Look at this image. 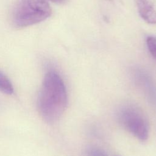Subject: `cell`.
<instances>
[{
  "label": "cell",
  "mask_w": 156,
  "mask_h": 156,
  "mask_svg": "<svg viewBox=\"0 0 156 156\" xmlns=\"http://www.w3.org/2000/svg\"><path fill=\"white\" fill-rule=\"evenodd\" d=\"M67 104L66 88L60 76L51 71L44 76L38 98V108L43 118L48 122L57 121Z\"/></svg>",
  "instance_id": "1"
},
{
  "label": "cell",
  "mask_w": 156,
  "mask_h": 156,
  "mask_svg": "<svg viewBox=\"0 0 156 156\" xmlns=\"http://www.w3.org/2000/svg\"><path fill=\"white\" fill-rule=\"evenodd\" d=\"M51 13L46 0H20L13 11L12 21L16 27L23 28L45 20Z\"/></svg>",
  "instance_id": "2"
},
{
  "label": "cell",
  "mask_w": 156,
  "mask_h": 156,
  "mask_svg": "<svg viewBox=\"0 0 156 156\" xmlns=\"http://www.w3.org/2000/svg\"><path fill=\"white\" fill-rule=\"evenodd\" d=\"M119 120L124 127L138 139L145 141L148 137V124L143 114L133 107L123 108L119 113Z\"/></svg>",
  "instance_id": "3"
},
{
  "label": "cell",
  "mask_w": 156,
  "mask_h": 156,
  "mask_svg": "<svg viewBox=\"0 0 156 156\" xmlns=\"http://www.w3.org/2000/svg\"><path fill=\"white\" fill-rule=\"evenodd\" d=\"M140 16L147 23L156 24V10L148 0H135Z\"/></svg>",
  "instance_id": "4"
},
{
  "label": "cell",
  "mask_w": 156,
  "mask_h": 156,
  "mask_svg": "<svg viewBox=\"0 0 156 156\" xmlns=\"http://www.w3.org/2000/svg\"><path fill=\"white\" fill-rule=\"evenodd\" d=\"M0 91L7 94L13 92V86L9 79L0 71Z\"/></svg>",
  "instance_id": "5"
},
{
  "label": "cell",
  "mask_w": 156,
  "mask_h": 156,
  "mask_svg": "<svg viewBox=\"0 0 156 156\" xmlns=\"http://www.w3.org/2000/svg\"><path fill=\"white\" fill-rule=\"evenodd\" d=\"M146 45L149 52L156 60V37H147L146 38Z\"/></svg>",
  "instance_id": "6"
},
{
  "label": "cell",
  "mask_w": 156,
  "mask_h": 156,
  "mask_svg": "<svg viewBox=\"0 0 156 156\" xmlns=\"http://www.w3.org/2000/svg\"><path fill=\"white\" fill-rule=\"evenodd\" d=\"M88 155L89 156H105L104 152L96 149H91L88 152Z\"/></svg>",
  "instance_id": "7"
},
{
  "label": "cell",
  "mask_w": 156,
  "mask_h": 156,
  "mask_svg": "<svg viewBox=\"0 0 156 156\" xmlns=\"http://www.w3.org/2000/svg\"><path fill=\"white\" fill-rule=\"evenodd\" d=\"M53 2L57 3V4H62L63 3L65 0H49Z\"/></svg>",
  "instance_id": "8"
}]
</instances>
